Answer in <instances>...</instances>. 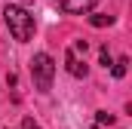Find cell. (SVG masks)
I'll use <instances>...</instances> for the list:
<instances>
[{
	"label": "cell",
	"mask_w": 132,
	"mask_h": 129,
	"mask_svg": "<svg viewBox=\"0 0 132 129\" xmlns=\"http://www.w3.org/2000/svg\"><path fill=\"white\" fill-rule=\"evenodd\" d=\"M65 64H68V74H71V77H86V64L80 62V55H77L74 49L65 52Z\"/></svg>",
	"instance_id": "obj_4"
},
{
	"label": "cell",
	"mask_w": 132,
	"mask_h": 129,
	"mask_svg": "<svg viewBox=\"0 0 132 129\" xmlns=\"http://www.w3.org/2000/svg\"><path fill=\"white\" fill-rule=\"evenodd\" d=\"M3 22H6V28H9L15 43H28L34 37V15L19 3H6L3 6Z\"/></svg>",
	"instance_id": "obj_1"
},
{
	"label": "cell",
	"mask_w": 132,
	"mask_h": 129,
	"mask_svg": "<svg viewBox=\"0 0 132 129\" xmlns=\"http://www.w3.org/2000/svg\"><path fill=\"white\" fill-rule=\"evenodd\" d=\"M95 120H98V123H108V126H111V123H114V114H108V111H98V114H95Z\"/></svg>",
	"instance_id": "obj_7"
},
{
	"label": "cell",
	"mask_w": 132,
	"mask_h": 129,
	"mask_svg": "<svg viewBox=\"0 0 132 129\" xmlns=\"http://www.w3.org/2000/svg\"><path fill=\"white\" fill-rule=\"evenodd\" d=\"M55 3H59V9L68 12V15H86L98 0H55Z\"/></svg>",
	"instance_id": "obj_3"
},
{
	"label": "cell",
	"mask_w": 132,
	"mask_h": 129,
	"mask_svg": "<svg viewBox=\"0 0 132 129\" xmlns=\"http://www.w3.org/2000/svg\"><path fill=\"white\" fill-rule=\"evenodd\" d=\"M52 77H55V62L49 52H37L31 59V80L37 92H49L52 89Z\"/></svg>",
	"instance_id": "obj_2"
},
{
	"label": "cell",
	"mask_w": 132,
	"mask_h": 129,
	"mask_svg": "<svg viewBox=\"0 0 132 129\" xmlns=\"http://www.w3.org/2000/svg\"><path fill=\"white\" fill-rule=\"evenodd\" d=\"M111 62H114V59H111V52H108V46H104V49H101V64L111 68Z\"/></svg>",
	"instance_id": "obj_8"
},
{
	"label": "cell",
	"mask_w": 132,
	"mask_h": 129,
	"mask_svg": "<svg viewBox=\"0 0 132 129\" xmlns=\"http://www.w3.org/2000/svg\"><path fill=\"white\" fill-rule=\"evenodd\" d=\"M92 28H104V25H114V15H89Z\"/></svg>",
	"instance_id": "obj_6"
},
{
	"label": "cell",
	"mask_w": 132,
	"mask_h": 129,
	"mask_svg": "<svg viewBox=\"0 0 132 129\" xmlns=\"http://www.w3.org/2000/svg\"><path fill=\"white\" fill-rule=\"evenodd\" d=\"M22 129H40V126H37V123H34L31 117H25V120H22Z\"/></svg>",
	"instance_id": "obj_9"
},
{
	"label": "cell",
	"mask_w": 132,
	"mask_h": 129,
	"mask_svg": "<svg viewBox=\"0 0 132 129\" xmlns=\"http://www.w3.org/2000/svg\"><path fill=\"white\" fill-rule=\"evenodd\" d=\"M126 64H129L126 55H123V59H117V62H111V74H114V77H123V74H126Z\"/></svg>",
	"instance_id": "obj_5"
}]
</instances>
